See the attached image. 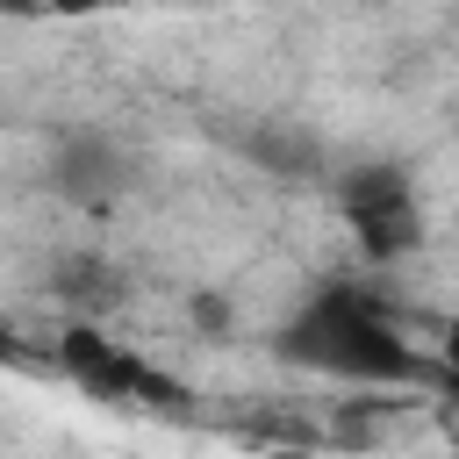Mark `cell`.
<instances>
[{
    "mask_svg": "<svg viewBox=\"0 0 459 459\" xmlns=\"http://www.w3.org/2000/svg\"><path fill=\"white\" fill-rule=\"evenodd\" d=\"M57 7H65V14H86V7H100V0H57Z\"/></svg>",
    "mask_w": 459,
    "mask_h": 459,
    "instance_id": "cell-6",
    "label": "cell"
},
{
    "mask_svg": "<svg viewBox=\"0 0 459 459\" xmlns=\"http://www.w3.org/2000/svg\"><path fill=\"white\" fill-rule=\"evenodd\" d=\"M57 373H65L79 394L108 402V409H186V387H179L165 366H151L136 344L108 337V330L86 323V316H72V323L57 330Z\"/></svg>",
    "mask_w": 459,
    "mask_h": 459,
    "instance_id": "cell-2",
    "label": "cell"
},
{
    "mask_svg": "<svg viewBox=\"0 0 459 459\" xmlns=\"http://www.w3.org/2000/svg\"><path fill=\"white\" fill-rule=\"evenodd\" d=\"M337 215H344V230H351V244H359L366 265L409 258L423 244V230H430L423 222V194H416V179L402 165H359V172H344L337 179Z\"/></svg>",
    "mask_w": 459,
    "mask_h": 459,
    "instance_id": "cell-3",
    "label": "cell"
},
{
    "mask_svg": "<svg viewBox=\"0 0 459 459\" xmlns=\"http://www.w3.org/2000/svg\"><path fill=\"white\" fill-rule=\"evenodd\" d=\"M273 351L301 373L344 380V387H437V359L387 316L380 294L351 280H323L294 301V316L273 330Z\"/></svg>",
    "mask_w": 459,
    "mask_h": 459,
    "instance_id": "cell-1",
    "label": "cell"
},
{
    "mask_svg": "<svg viewBox=\"0 0 459 459\" xmlns=\"http://www.w3.org/2000/svg\"><path fill=\"white\" fill-rule=\"evenodd\" d=\"M129 143H115L108 129H65L50 143V186L72 201V208H115L129 194Z\"/></svg>",
    "mask_w": 459,
    "mask_h": 459,
    "instance_id": "cell-4",
    "label": "cell"
},
{
    "mask_svg": "<svg viewBox=\"0 0 459 459\" xmlns=\"http://www.w3.org/2000/svg\"><path fill=\"white\" fill-rule=\"evenodd\" d=\"M430 359H437V387H445V402L459 409V308L445 316V330H437V344H430Z\"/></svg>",
    "mask_w": 459,
    "mask_h": 459,
    "instance_id": "cell-5",
    "label": "cell"
}]
</instances>
